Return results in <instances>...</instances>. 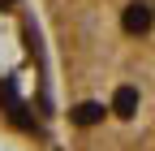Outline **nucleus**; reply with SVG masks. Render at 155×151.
I'll return each mask as SVG.
<instances>
[{"instance_id":"obj_1","label":"nucleus","mask_w":155,"mask_h":151,"mask_svg":"<svg viewBox=\"0 0 155 151\" xmlns=\"http://www.w3.org/2000/svg\"><path fill=\"white\" fill-rule=\"evenodd\" d=\"M104 117H108V108H104L99 99H86V104H78V108L69 112V121H73L78 129H95V125L104 121Z\"/></svg>"},{"instance_id":"obj_2","label":"nucleus","mask_w":155,"mask_h":151,"mask_svg":"<svg viewBox=\"0 0 155 151\" xmlns=\"http://www.w3.org/2000/svg\"><path fill=\"white\" fill-rule=\"evenodd\" d=\"M121 26H125V35H147L151 30V9L147 5H125V13H121Z\"/></svg>"},{"instance_id":"obj_3","label":"nucleus","mask_w":155,"mask_h":151,"mask_svg":"<svg viewBox=\"0 0 155 151\" xmlns=\"http://www.w3.org/2000/svg\"><path fill=\"white\" fill-rule=\"evenodd\" d=\"M108 112H116L121 121L138 117V86H116V91H112V108H108Z\"/></svg>"}]
</instances>
